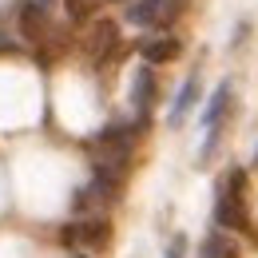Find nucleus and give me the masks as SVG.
<instances>
[{
    "label": "nucleus",
    "instance_id": "obj_4",
    "mask_svg": "<svg viewBox=\"0 0 258 258\" xmlns=\"http://www.w3.org/2000/svg\"><path fill=\"white\" fill-rule=\"evenodd\" d=\"M179 52H183V40L171 36V32H155V36H143V40H139L143 64H171Z\"/></svg>",
    "mask_w": 258,
    "mask_h": 258
},
{
    "label": "nucleus",
    "instance_id": "obj_7",
    "mask_svg": "<svg viewBox=\"0 0 258 258\" xmlns=\"http://www.w3.org/2000/svg\"><path fill=\"white\" fill-rule=\"evenodd\" d=\"M115 48H119V24H111V20H96L92 40H88V56H92L96 64H103Z\"/></svg>",
    "mask_w": 258,
    "mask_h": 258
},
{
    "label": "nucleus",
    "instance_id": "obj_5",
    "mask_svg": "<svg viewBox=\"0 0 258 258\" xmlns=\"http://www.w3.org/2000/svg\"><path fill=\"white\" fill-rule=\"evenodd\" d=\"M151 99H155V72L151 64H143L131 80V103H135V115H139V127L147 123V111H151Z\"/></svg>",
    "mask_w": 258,
    "mask_h": 258
},
{
    "label": "nucleus",
    "instance_id": "obj_2",
    "mask_svg": "<svg viewBox=\"0 0 258 258\" xmlns=\"http://www.w3.org/2000/svg\"><path fill=\"white\" fill-rule=\"evenodd\" d=\"M60 238H64V246H72V250H103L111 242V223L103 215H84V219L68 223Z\"/></svg>",
    "mask_w": 258,
    "mask_h": 258
},
{
    "label": "nucleus",
    "instance_id": "obj_1",
    "mask_svg": "<svg viewBox=\"0 0 258 258\" xmlns=\"http://www.w3.org/2000/svg\"><path fill=\"white\" fill-rule=\"evenodd\" d=\"M215 223L223 230H250V215H246V171H230L226 183L219 187Z\"/></svg>",
    "mask_w": 258,
    "mask_h": 258
},
{
    "label": "nucleus",
    "instance_id": "obj_8",
    "mask_svg": "<svg viewBox=\"0 0 258 258\" xmlns=\"http://www.w3.org/2000/svg\"><path fill=\"white\" fill-rule=\"evenodd\" d=\"M226 111H230V84H219L215 88V96L207 99V111H203V123H207V131H223V119Z\"/></svg>",
    "mask_w": 258,
    "mask_h": 258
},
{
    "label": "nucleus",
    "instance_id": "obj_3",
    "mask_svg": "<svg viewBox=\"0 0 258 258\" xmlns=\"http://www.w3.org/2000/svg\"><path fill=\"white\" fill-rule=\"evenodd\" d=\"M179 12H183V0H131L123 16L135 28H167Z\"/></svg>",
    "mask_w": 258,
    "mask_h": 258
},
{
    "label": "nucleus",
    "instance_id": "obj_11",
    "mask_svg": "<svg viewBox=\"0 0 258 258\" xmlns=\"http://www.w3.org/2000/svg\"><path fill=\"white\" fill-rule=\"evenodd\" d=\"M99 0H64L68 8V20H76V24H84V20H92V12H96Z\"/></svg>",
    "mask_w": 258,
    "mask_h": 258
},
{
    "label": "nucleus",
    "instance_id": "obj_6",
    "mask_svg": "<svg viewBox=\"0 0 258 258\" xmlns=\"http://www.w3.org/2000/svg\"><path fill=\"white\" fill-rule=\"evenodd\" d=\"M48 0H28L24 8H20V36L28 40V44H40L44 40V32H48V8H44Z\"/></svg>",
    "mask_w": 258,
    "mask_h": 258
},
{
    "label": "nucleus",
    "instance_id": "obj_13",
    "mask_svg": "<svg viewBox=\"0 0 258 258\" xmlns=\"http://www.w3.org/2000/svg\"><path fill=\"white\" fill-rule=\"evenodd\" d=\"M76 258H84V254H76Z\"/></svg>",
    "mask_w": 258,
    "mask_h": 258
},
{
    "label": "nucleus",
    "instance_id": "obj_12",
    "mask_svg": "<svg viewBox=\"0 0 258 258\" xmlns=\"http://www.w3.org/2000/svg\"><path fill=\"white\" fill-rule=\"evenodd\" d=\"M0 52H16V44H12L8 36H0Z\"/></svg>",
    "mask_w": 258,
    "mask_h": 258
},
{
    "label": "nucleus",
    "instance_id": "obj_10",
    "mask_svg": "<svg viewBox=\"0 0 258 258\" xmlns=\"http://www.w3.org/2000/svg\"><path fill=\"white\" fill-rule=\"evenodd\" d=\"M199 258H238V246H234V238H226L223 230H211L203 238V246H199Z\"/></svg>",
    "mask_w": 258,
    "mask_h": 258
},
{
    "label": "nucleus",
    "instance_id": "obj_9",
    "mask_svg": "<svg viewBox=\"0 0 258 258\" xmlns=\"http://www.w3.org/2000/svg\"><path fill=\"white\" fill-rule=\"evenodd\" d=\"M195 99H199V76H187V84L179 88V96H175V107H171V127H179L187 115H191V107H195Z\"/></svg>",
    "mask_w": 258,
    "mask_h": 258
},
{
    "label": "nucleus",
    "instance_id": "obj_14",
    "mask_svg": "<svg viewBox=\"0 0 258 258\" xmlns=\"http://www.w3.org/2000/svg\"><path fill=\"white\" fill-rule=\"evenodd\" d=\"M127 4H131V0H127Z\"/></svg>",
    "mask_w": 258,
    "mask_h": 258
}]
</instances>
